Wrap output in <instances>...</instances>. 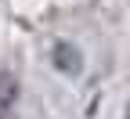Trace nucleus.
<instances>
[{
  "label": "nucleus",
  "instance_id": "f257e3e1",
  "mask_svg": "<svg viewBox=\"0 0 130 119\" xmlns=\"http://www.w3.org/2000/svg\"><path fill=\"white\" fill-rule=\"evenodd\" d=\"M51 61H54V69H58V72H65V76H76L79 69H83V61H79V50H76L72 43H54Z\"/></svg>",
  "mask_w": 130,
  "mask_h": 119
},
{
  "label": "nucleus",
  "instance_id": "f03ea898",
  "mask_svg": "<svg viewBox=\"0 0 130 119\" xmlns=\"http://www.w3.org/2000/svg\"><path fill=\"white\" fill-rule=\"evenodd\" d=\"M14 97H18V83H14V76H11V72L0 69V108L14 105Z\"/></svg>",
  "mask_w": 130,
  "mask_h": 119
}]
</instances>
